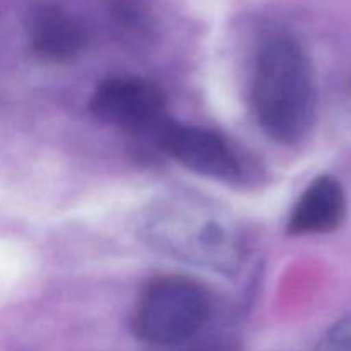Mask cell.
<instances>
[{
    "label": "cell",
    "mask_w": 351,
    "mask_h": 351,
    "mask_svg": "<svg viewBox=\"0 0 351 351\" xmlns=\"http://www.w3.org/2000/svg\"><path fill=\"white\" fill-rule=\"evenodd\" d=\"M137 232L156 252L225 276L239 273L245 261L239 223L201 199L171 195L153 202L144 209Z\"/></svg>",
    "instance_id": "6da1fadb"
},
{
    "label": "cell",
    "mask_w": 351,
    "mask_h": 351,
    "mask_svg": "<svg viewBox=\"0 0 351 351\" xmlns=\"http://www.w3.org/2000/svg\"><path fill=\"white\" fill-rule=\"evenodd\" d=\"M252 101L261 129L280 144L305 137L315 115V77L311 58L290 36L269 38L259 48Z\"/></svg>",
    "instance_id": "7a4b0ae2"
},
{
    "label": "cell",
    "mask_w": 351,
    "mask_h": 351,
    "mask_svg": "<svg viewBox=\"0 0 351 351\" xmlns=\"http://www.w3.org/2000/svg\"><path fill=\"white\" fill-rule=\"evenodd\" d=\"M213 317V297L197 280L160 274L147 281L132 312V332L153 346L177 348L197 338Z\"/></svg>",
    "instance_id": "3957f363"
},
{
    "label": "cell",
    "mask_w": 351,
    "mask_h": 351,
    "mask_svg": "<svg viewBox=\"0 0 351 351\" xmlns=\"http://www.w3.org/2000/svg\"><path fill=\"white\" fill-rule=\"evenodd\" d=\"M89 110L99 122L137 136L158 132L167 113V96L158 84L137 75H113L96 86Z\"/></svg>",
    "instance_id": "277c9868"
},
{
    "label": "cell",
    "mask_w": 351,
    "mask_h": 351,
    "mask_svg": "<svg viewBox=\"0 0 351 351\" xmlns=\"http://www.w3.org/2000/svg\"><path fill=\"white\" fill-rule=\"evenodd\" d=\"M153 139L165 154L194 173L218 180H235L242 175L239 153L215 130L175 122L168 117Z\"/></svg>",
    "instance_id": "5b68a950"
},
{
    "label": "cell",
    "mask_w": 351,
    "mask_h": 351,
    "mask_svg": "<svg viewBox=\"0 0 351 351\" xmlns=\"http://www.w3.org/2000/svg\"><path fill=\"white\" fill-rule=\"evenodd\" d=\"M27 40L33 53L50 64H67L88 47L81 21L55 2H40L27 14Z\"/></svg>",
    "instance_id": "8992f818"
},
{
    "label": "cell",
    "mask_w": 351,
    "mask_h": 351,
    "mask_svg": "<svg viewBox=\"0 0 351 351\" xmlns=\"http://www.w3.org/2000/svg\"><path fill=\"white\" fill-rule=\"evenodd\" d=\"M345 189L332 175H319L295 202L288 218L290 235H321L338 230L346 218Z\"/></svg>",
    "instance_id": "52a82bcc"
},
{
    "label": "cell",
    "mask_w": 351,
    "mask_h": 351,
    "mask_svg": "<svg viewBox=\"0 0 351 351\" xmlns=\"http://www.w3.org/2000/svg\"><path fill=\"white\" fill-rule=\"evenodd\" d=\"M113 29L127 41H144L153 36L156 17L147 0H110Z\"/></svg>",
    "instance_id": "ba28073f"
},
{
    "label": "cell",
    "mask_w": 351,
    "mask_h": 351,
    "mask_svg": "<svg viewBox=\"0 0 351 351\" xmlns=\"http://www.w3.org/2000/svg\"><path fill=\"white\" fill-rule=\"evenodd\" d=\"M315 351H351V314L331 326Z\"/></svg>",
    "instance_id": "9c48e42d"
},
{
    "label": "cell",
    "mask_w": 351,
    "mask_h": 351,
    "mask_svg": "<svg viewBox=\"0 0 351 351\" xmlns=\"http://www.w3.org/2000/svg\"><path fill=\"white\" fill-rule=\"evenodd\" d=\"M178 351H223L219 346H192V348H182Z\"/></svg>",
    "instance_id": "30bf717a"
}]
</instances>
